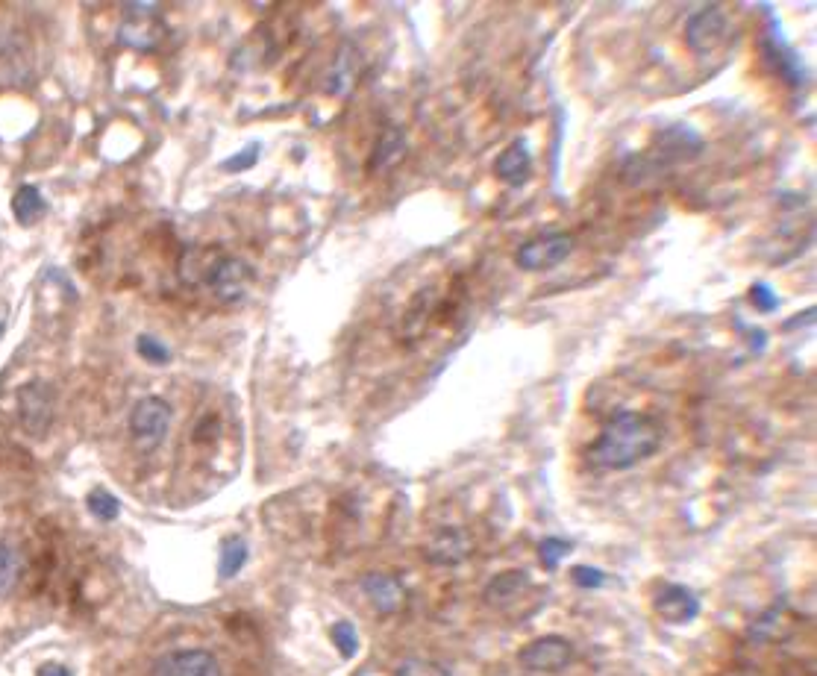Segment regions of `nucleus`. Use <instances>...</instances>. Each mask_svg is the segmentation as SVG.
Listing matches in <instances>:
<instances>
[{"label": "nucleus", "mask_w": 817, "mask_h": 676, "mask_svg": "<svg viewBox=\"0 0 817 676\" xmlns=\"http://www.w3.org/2000/svg\"><path fill=\"white\" fill-rule=\"evenodd\" d=\"M659 447L662 427L653 418L641 412H618L591 441L585 459L600 471H629L638 462L650 459Z\"/></svg>", "instance_id": "1"}, {"label": "nucleus", "mask_w": 817, "mask_h": 676, "mask_svg": "<svg viewBox=\"0 0 817 676\" xmlns=\"http://www.w3.org/2000/svg\"><path fill=\"white\" fill-rule=\"evenodd\" d=\"M171 403L162 400V397H142L133 412H130V435L136 441L139 450H156L165 435H168V427H171Z\"/></svg>", "instance_id": "2"}, {"label": "nucleus", "mask_w": 817, "mask_h": 676, "mask_svg": "<svg viewBox=\"0 0 817 676\" xmlns=\"http://www.w3.org/2000/svg\"><path fill=\"white\" fill-rule=\"evenodd\" d=\"M574 236L571 233H541L535 239H529L518 247L515 253V262L521 271H529V274H541V271H550L556 265H562L571 253H574Z\"/></svg>", "instance_id": "3"}, {"label": "nucleus", "mask_w": 817, "mask_h": 676, "mask_svg": "<svg viewBox=\"0 0 817 676\" xmlns=\"http://www.w3.org/2000/svg\"><path fill=\"white\" fill-rule=\"evenodd\" d=\"M18 418L30 438H45L56 418V397L53 388L42 380H33L18 388Z\"/></svg>", "instance_id": "4"}, {"label": "nucleus", "mask_w": 817, "mask_h": 676, "mask_svg": "<svg viewBox=\"0 0 817 676\" xmlns=\"http://www.w3.org/2000/svg\"><path fill=\"white\" fill-rule=\"evenodd\" d=\"M121 42L136 50H156L165 39L159 21V3H124V24L118 30Z\"/></svg>", "instance_id": "5"}, {"label": "nucleus", "mask_w": 817, "mask_h": 676, "mask_svg": "<svg viewBox=\"0 0 817 676\" xmlns=\"http://www.w3.org/2000/svg\"><path fill=\"white\" fill-rule=\"evenodd\" d=\"M574 662V644L562 635H541L521 647L518 665L532 674H559Z\"/></svg>", "instance_id": "6"}, {"label": "nucleus", "mask_w": 817, "mask_h": 676, "mask_svg": "<svg viewBox=\"0 0 817 676\" xmlns=\"http://www.w3.org/2000/svg\"><path fill=\"white\" fill-rule=\"evenodd\" d=\"M203 286L212 291L221 303H239L253 286V268L239 256H224L221 253Z\"/></svg>", "instance_id": "7"}, {"label": "nucleus", "mask_w": 817, "mask_h": 676, "mask_svg": "<svg viewBox=\"0 0 817 676\" xmlns=\"http://www.w3.org/2000/svg\"><path fill=\"white\" fill-rule=\"evenodd\" d=\"M150 676H224L215 653L203 647H186V650H171L162 659H156Z\"/></svg>", "instance_id": "8"}, {"label": "nucleus", "mask_w": 817, "mask_h": 676, "mask_svg": "<svg viewBox=\"0 0 817 676\" xmlns=\"http://www.w3.org/2000/svg\"><path fill=\"white\" fill-rule=\"evenodd\" d=\"M723 33H726V15L715 3L697 9L685 24V42L697 56H706L718 48L723 42Z\"/></svg>", "instance_id": "9"}, {"label": "nucleus", "mask_w": 817, "mask_h": 676, "mask_svg": "<svg viewBox=\"0 0 817 676\" xmlns=\"http://www.w3.org/2000/svg\"><path fill=\"white\" fill-rule=\"evenodd\" d=\"M653 609L668 624H691L700 615V600L685 585L665 582L653 597Z\"/></svg>", "instance_id": "10"}, {"label": "nucleus", "mask_w": 817, "mask_h": 676, "mask_svg": "<svg viewBox=\"0 0 817 676\" xmlns=\"http://www.w3.org/2000/svg\"><path fill=\"white\" fill-rule=\"evenodd\" d=\"M362 591L374 603V609L383 612V615L400 612L406 606V600H409L406 585L397 577H391V574H365L362 577Z\"/></svg>", "instance_id": "11"}, {"label": "nucleus", "mask_w": 817, "mask_h": 676, "mask_svg": "<svg viewBox=\"0 0 817 676\" xmlns=\"http://www.w3.org/2000/svg\"><path fill=\"white\" fill-rule=\"evenodd\" d=\"M471 553V538L465 530H438L427 541V556L433 565H459Z\"/></svg>", "instance_id": "12"}, {"label": "nucleus", "mask_w": 817, "mask_h": 676, "mask_svg": "<svg viewBox=\"0 0 817 676\" xmlns=\"http://www.w3.org/2000/svg\"><path fill=\"white\" fill-rule=\"evenodd\" d=\"M527 588H529L527 571L512 568V571H503V574H497V577L488 580L485 591H482V600H485L488 606L503 609V606H512Z\"/></svg>", "instance_id": "13"}, {"label": "nucleus", "mask_w": 817, "mask_h": 676, "mask_svg": "<svg viewBox=\"0 0 817 676\" xmlns=\"http://www.w3.org/2000/svg\"><path fill=\"white\" fill-rule=\"evenodd\" d=\"M359 71H362V56L353 45H344L338 50L336 62L330 65V74H327V92L330 95H347L356 80H359Z\"/></svg>", "instance_id": "14"}, {"label": "nucleus", "mask_w": 817, "mask_h": 676, "mask_svg": "<svg viewBox=\"0 0 817 676\" xmlns=\"http://www.w3.org/2000/svg\"><path fill=\"white\" fill-rule=\"evenodd\" d=\"M532 171V156H529L527 142H515L509 145L494 162V174L509 183V186H521Z\"/></svg>", "instance_id": "15"}, {"label": "nucleus", "mask_w": 817, "mask_h": 676, "mask_svg": "<svg viewBox=\"0 0 817 676\" xmlns=\"http://www.w3.org/2000/svg\"><path fill=\"white\" fill-rule=\"evenodd\" d=\"M656 147L662 150V156H665V159L679 162V159H691V156H697V153L703 150V139H700V136H697L691 127L676 124V127L665 130V133L659 136Z\"/></svg>", "instance_id": "16"}, {"label": "nucleus", "mask_w": 817, "mask_h": 676, "mask_svg": "<svg viewBox=\"0 0 817 676\" xmlns=\"http://www.w3.org/2000/svg\"><path fill=\"white\" fill-rule=\"evenodd\" d=\"M406 153V136L400 127H385L374 145L371 153V174H385L388 168H394Z\"/></svg>", "instance_id": "17"}, {"label": "nucleus", "mask_w": 817, "mask_h": 676, "mask_svg": "<svg viewBox=\"0 0 817 676\" xmlns=\"http://www.w3.org/2000/svg\"><path fill=\"white\" fill-rule=\"evenodd\" d=\"M218 256H221V250H209V247H192V250H186L183 259H180V280L189 283V286H203L206 277H209V271H212V265L218 262Z\"/></svg>", "instance_id": "18"}, {"label": "nucleus", "mask_w": 817, "mask_h": 676, "mask_svg": "<svg viewBox=\"0 0 817 676\" xmlns=\"http://www.w3.org/2000/svg\"><path fill=\"white\" fill-rule=\"evenodd\" d=\"M48 212V203L42 192L36 186H21L18 192L12 194V215L21 227H33L45 218Z\"/></svg>", "instance_id": "19"}, {"label": "nucleus", "mask_w": 817, "mask_h": 676, "mask_svg": "<svg viewBox=\"0 0 817 676\" xmlns=\"http://www.w3.org/2000/svg\"><path fill=\"white\" fill-rule=\"evenodd\" d=\"M21 550L15 547L12 538H0V597H9L15 591V585L21 580Z\"/></svg>", "instance_id": "20"}, {"label": "nucleus", "mask_w": 817, "mask_h": 676, "mask_svg": "<svg viewBox=\"0 0 817 676\" xmlns=\"http://www.w3.org/2000/svg\"><path fill=\"white\" fill-rule=\"evenodd\" d=\"M247 556H250V550H247L244 538H239V535L224 538L221 541V553H218V577L224 582L236 580L241 574V568H244V562H247Z\"/></svg>", "instance_id": "21"}, {"label": "nucleus", "mask_w": 817, "mask_h": 676, "mask_svg": "<svg viewBox=\"0 0 817 676\" xmlns=\"http://www.w3.org/2000/svg\"><path fill=\"white\" fill-rule=\"evenodd\" d=\"M765 48L770 50V59L776 62L773 68L788 80V83H803V62H800V56L794 53V50L788 48L782 39H773V36H768L765 39Z\"/></svg>", "instance_id": "22"}, {"label": "nucleus", "mask_w": 817, "mask_h": 676, "mask_svg": "<svg viewBox=\"0 0 817 676\" xmlns=\"http://www.w3.org/2000/svg\"><path fill=\"white\" fill-rule=\"evenodd\" d=\"M86 506H89V512L95 515L97 521H118V515H121V500L112 494V491H106V488H95V491H89V497H86Z\"/></svg>", "instance_id": "23"}, {"label": "nucleus", "mask_w": 817, "mask_h": 676, "mask_svg": "<svg viewBox=\"0 0 817 676\" xmlns=\"http://www.w3.org/2000/svg\"><path fill=\"white\" fill-rule=\"evenodd\" d=\"M571 541L568 538H559V535H547V538H541V544H538V556H541V562H544V568H556L568 553H571Z\"/></svg>", "instance_id": "24"}, {"label": "nucleus", "mask_w": 817, "mask_h": 676, "mask_svg": "<svg viewBox=\"0 0 817 676\" xmlns=\"http://www.w3.org/2000/svg\"><path fill=\"white\" fill-rule=\"evenodd\" d=\"M330 638H333V644H336L338 653H341L344 659H353V656L359 653V635H356V627H353L350 621H338V624H333V627H330Z\"/></svg>", "instance_id": "25"}, {"label": "nucleus", "mask_w": 817, "mask_h": 676, "mask_svg": "<svg viewBox=\"0 0 817 676\" xmlns=\"http://www.w3.org/2000/svg\"><path fill=\"white\" fill-rule=\"evenodd\" d=\"M136 350H139V356L147 359L150 365H168V362H171V350H168L159 338L139 336L136 338Z\"/></svg>", "instance_id": "26"}, {"label": "nucleus", "mask_w": 817, "mask_h": 676, "mask_svg": "<svg viewBox=\"0 0 817 676\" xmlns=\"http://www.w3.org/2000/svg\"><path fill=\"white\" fill-rule=\"evenodd\" d=\"M259 150L262 147L256 145H247L241 153H236V156H230L224 165H221V171H227V174H239V171H247V168H253L256 165V159H259Z\"/></svg>", "instance_id": "27"}, {"label": "nucleus", "mask_w": 817, "mask_h": 676, "mask_svg": "<svg viewBox=\"0 0 817 676\" xmlns=\"http://www.w3.org/2000/svg\"><path fill=\"white\" fill-rule=\"evenodd\" d=\"M571 580L577 582L579 588H600L606 582V574L600 568H594V565H574Z\"/></svg>", "instance_id": "28"}, {"label": "nucleus", "mask_w": 817, "mask_h": 676, "mask_svg": "<svg viewBox=\"0 0 817 676\" xmlns=\"http://www.w3.org/2000/svg\"><path fill=\"white\" fill-rule=\"evenodd\" d=\"M750 300H753V306H756L759 312H776V306H779L776 291L770 289V286H765V283H756V286L750 289Z\"/></svg>", "instance_id": "29"}, {"label": "nucleus", "mask_w": 817, "mask_h": 676, "mask_svg": "<svg viewBox=\"0 0 817 676\" xmlns=\"http://www.w3.org/2000/svg\"><path fill=\"white\" fill-rule=\"evenodd\" d=\"M397 676H447L441 668H435L433 662H421V659H409L397 668Z\"/></svg>", "instance_id": "30"}, {"label": "nucleus", "mask_w": 817, "mask_h": 676, "mask_svg": "<svg viewBox=\"0 0 817 676\" xmlns=\"http://www.w3.org/2000/svg\"><path fill=\"white\" fill-rule=\"evenodd\" d=\"M39 676H71V671L65 665H59V662H48V665L39 668Z\"/></svg>", "instance_id": "31"}, {"label": "nucleus", "mask_w": 817, "mask_h": 676, "mask_svg": "<svg viewBox=\"0 0 817 676\" xmlns=\"http://www.w3.org/2000/svg\"><path fill=\"white\" fill-rule=\"evenodd\" d=\"M0 336H3V324H0Z\"/></svg>", "instance_id": "32"}]
</instances>
